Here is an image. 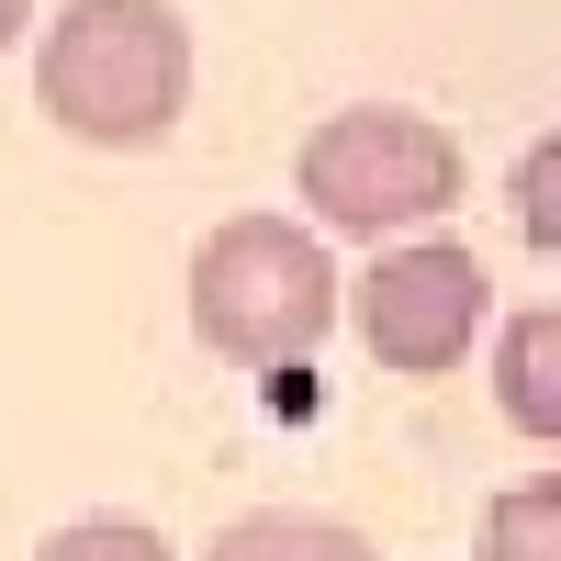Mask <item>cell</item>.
I'll use <instances>...</instances> for the list:
<instances>
[{
  "label": "cell",
  "instance_id": "cell-1",
  "mask_svg": "<svg viewBox=\"0 0 561 561\" xmlns=\"http://www.w3.org/2000/svg\"><path fill=\"white\" fill-rule=\"evenodd\" d=\"M34 113L102 158L169 147L192 113V23L169 0H68L34 34Z\"/></svg>",
  "mask_w": 561,
  "mask_h": 561
},
{
  "label": "cell",
  "instance_id": "cell-2",
  "mask_svg": "<svg viewBox=\"0 0 561 561\" xmlns=\"http://www.w3.org/2000/svg\"><path fill=\"white\" fill-rule=\"evenodd\" d=\"M192 337L237 370H293L337 325V248L314 214H225L192 248Z\"/></svg>",
  "mask_w": 561,
  "mask_h": 561
},
{
  "label": "cell",
  "instance_id": "cell-3",
  "mask_svg": "<svg viewBox=\"0 0 561 561\" xmlns=\"http://www.w3.org/2000/svg\"><path fill=\"white\" fill-rule=\"evenodd\" d=\"M293 192L325 237H427V225L472 192L460 135L415 102H337L325 124H304L293 147Z\"/></svg>",
  "mask_w": 561,
  "mask_h": 561
},
{
  "label": "cell",
  "instance_id": "cell-4",
  "mask_svg": "<svg viewBox=\"0 0 561 561\" xmlns=\"http://www.w3.org/2000/svg\"><path fill=\"white\" fill-rule=\"evenodd\" d=\"M348 325H359V348L404 370V382H438V370H460L483 348V325H494V280L483 259L460 248V237H382V259H370L348 280Z\"/></svg>",
  "mask_w": 561,
  "mask_h": 561
},
{
  "label": "cell",
  "instance_id": "cell-5",
  "mask_svg": "<svg viewBox=\"0 0 561 561\" xmlns=\"http://www.w3.org/2000/svg\"><path fill=\"white\" fill-rule=\"evenodd\" d=\"M494 415L528 449H561V304H517L494 325Z\"/></svg>",
  "mask_w": 561,
  "mask_h": 561
},
{
  "label": "cell",
  "instance_id": "cell-6",
  "mask_svg": "<svg viewBox=\"0 0 561 561\" xmlns=\"http://www.w3.org/2000/svg\"><path fill=\"white\" fill-rule=\"evenodd\" d=\"M203 561H382L348 517H304V505H259V517H237Z\"/></svg>",
  "mask_w": 561,
  "mask_h": 561
},
{
  "label": "cell",
  "instance_id": "cell-7",
  "mask_svg": "<svg viewBox=\"0 0 561 561\" xmlns=\"http://www.w3.org/2000/svg\"><path fill=\"white\" fill-rule=\"evenodd\" d=\"M472 561H561V472H528L483 505V539Z\"/></svg>",
  "mask_w": 561,
  "mask_h": 561
},
{
  "label": "cell",
  "instance_id": "cell-8",
  "mask_svg": "<svg viewBox=\"0 0 561 561\" xmlns=\"http://www.w3.org/2000/svg\"><path fill=\"white\" fill-rule=\"evenodd\" d=\"M505 214H517V237H528L539 259H561V124L517 158V180H505Z\"/></svg>",
  "mask_w": 561,
  "mask_h": 561
},
{
  "label": "cell",
  "instance_id": "cell-9",
  "mask_svg": "<svg viewBox=\"0 0 561 561\" xmlns=\"http://www.w3.org/2000/svg\"><path fill=\"white\" fill-rule=\"evenodd\" d=\"M34 561H180V550H169L147 517H68Z\"/></svg>",
  "mask_w": 561,
  "mask_h": 561
},
{
  "label": "cell",
  "instance_id": "cell-10",
  "mask_svg": "<svg viewBox=\"0 0 561 561\" xmlns=\"http://www.w3.org/2000/svg\"><path fill=\"white\" fill-rule=\"evenodd\" d=\"M23 34H34V0H0V57H12Z\"/></svg>",
  "mask_w": 561,
  "mask_h": 561
}]
</instances>
